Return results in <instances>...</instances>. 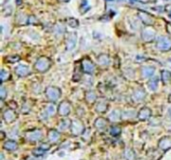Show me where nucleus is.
<instances>
[{"label":"nucleus","instance_id":"obj_1","mask_svg":"<svg viewBox=\"0 0 171 160\" xmlns=\"http://www.w3.org/2000/svg\"><path fill=\"white\" fill-rule=\"evenodd\" d=\"M51 66V60L48 57L42 56L37 59L36 63H35V69L39 72H45L47 71Z\"/></svg>","mask_w":171,"mask_h":160},{"label":"nucleus","instance_id":"obj_2","mask_svg":"<svg viewBox=\"0 0 171 160\" xmlns=\"http://www.w3.org/2000/svg\"><path fill=\"white\" fill-rule=\"evenodd\" d=\"M156 47L161 51H168L171 49V39L167 36H160L156 41Z\"/></svg>","mask_w":171,"mask_h":160},{"label":"nucleus","instance_id":"obj_3","mask_svg":"<svg viewBox=\"0 0 171 160\" xmlns=\"http://www.w3.org/2000/svg\"><path fill=\"white\" fill-rule=\"evenodd\" d=\"M155 35H156V31H155L154 28H152L150 26L145 27L141 32V38L145 42L152 41L155 38Z\"/></svg>","mask_w":171,"mask_h":160},{"label":"nucleus","instance_id":"obj_4","mask_svg":"<svg viewBox=\"0 0 171 160\" xmlns=\"http://www.w3.org/2000/svg\"><path fill=\"white\" fill-rule=\"evenodd\" d=\"M77 43V34L75 32H70L66 35V49L72 50L76 46Z\"/></svg>","mask_w":171,"mask_h":160},{"label":"nucleus","instance_id":"obj_5","mask_svg":"<svg viewBox=\"0 0 171 160\" xmlns=\"http://www.w3.org/2000/svg\"><path fill=\"white\" fill-rule=\"evenodd\" d=\"M138 17L140 18V20L145 25H147V26H151V25L154 23L153 17H152L149 13H147V12H145V11L139 10L138 11Z\"/></svg>","mask_w":171,"mask_h":160},{"label":"nucleus","instance_id":"obj_6","mask_svg":"<svg viewBox=\"0 0 171 160\" xmlns=\"http://www.w3.org/2000/svg\"><path fill=\"white\" fill-rule=\"evenodd\" d=\"M82 64V69L83 71L85 72V73H89L91 74L93 73V71H94V64H93V62L90 60L89 58H84L81 62Z\"/></svg>","mask_w":171,"mask_h":160},{"label":"nucleus","instance_id":"obj_7","mask_svg":"<svg viewBox=\"0 0 171 160\" xmlns=\"http://www.w3.org/2000/svg\"><path fill=\"white\" fill-rule=\"evenodd\" d=\"M29 21V17L26 16V14H24L23 12H19L16 17H15V22L18 25H25L28 23Z\"/></svg>","mask_w":171,"mask_h":160},{"label":"nucleus","instance_id":"obj_8","mask_svg":"<svg viewBox=\"0 0 171 160\" xmlns=\"http://www.w3.org/2000/svg\"><path fill=\"white\" fill-rule=\"evenodd\" d=\"M46 94H47L48 98H50L52 100H55V99L58 98L59 95H60V91H59V89L55 88V87H50V88L47 89Z\"/></svg>","mask_w":171,"mask_h":160},{"label":"nucleus","instance_id":"obj_9","mask_svg":"<svg viewBox=\"0 0 171 160\" xmlns=\"http://www.w3.org/2000/svg\"><path fill=\"white\" fill-rule=\"evenodd\" d=\"M15 71H16V73L19 76H26L29 73V68L26 65H18L16 69H15Z\"/></svg>","mask_w":171,"mask_h":160},{"label":"nucleus","instance_id":"obj_10","mask_svg":"<svg viewBox=\"0 0 171 160\" xmlns=\"http://www.w3.org/2000/svg\"><path fill=\"white\" fill-rule=\"evenodd\" d=\"M97 62L99 65H101V66H107L110 62V58L108 57V55H106V54H101L98 56Z\"/></svg>","mask_w":171,"mask_h":160},{"label":"nucleus","instance_id":"obj_11","mask_svg":"<svg viewBox=\"0 0 171 160\" xmlns=\"http://www.w3.org/2000/svg\"><path fill=\"white\" fill-rule=\"evenodd\" d=\"M154 73V68L150 66H146L144 68H142V74L144 77H149L151 75H153Z\"/></svg>","mask_w":171,"mask_h":160},{"label":"nucleus","instance_id":"obj_12","mask_svg":"<svg viewBox=\"0 0 171 160\" xmlns=\"http://www.w3.org/2000/svg\"><path fill=\"white\" fill-rule=\"evenodd\" d=\"M65 32V26L63 24L61 23H58L56 24V26H55V33L57 34V35H60V34H63Z\"/></svg>","mask_w":171,"mask_h":160},{"label":"nucleus","instance_id":"obj_13","mask_svg":"<svg viewBox=\"0 0 171 160\" xmlns=\"http://www.w3.org/2000/svg\"><path fill=\"white\" fill-rule=\"evenodd\" d=\"M67 24L69 25L70 27H73V28H76L78 27V20H76L75 18H68L67 19Z\"/></svg>","mask_w":171,"mask_h":160},{"label":"nucleus","instance_id":"obj_14","mask_svg":"<svg viewBox=\"0 0 171 160\" xmlns=\"http://www.w3.org/2000/svg\"><path fill=\"white\" fill-rule=\"evenodd\" d=\"M20 60V57L18 55H11V56H8L7 58V61L10 62V63H15L16 61H19Z\"/></svg>","mask_w":171,"mask_h":160},{"label":"nucleus","instance_id":"obj_15","mask_svg":"<svg viewBox=\"0 0 171 160\" xmlns=\"http://www.w3.org/2000/svg\"><path fill=\"white\" fill-rule=\"evenodd\" d=\"M171 77V72L169 71H162V79L164 82H166L167 80H169V78Z\"/></svg>","mask_w":171,"mask_h":160},{"label":"nucleus","instance_id":"obj_16","mask_svg":"<svg viewBox=\"0 0 171 160\" xmlns=\"http://www.w3.org/2000/svg\"><path fill=\"white\" fill-rule=\"evenodd\" d=\"M1 77H2V81H5L6 79H8V78H9V72H7L6 70H2Z\"/></svg>","mask_w":171,"mask_h":160},{"label":"nucleus","instance_id":"obj_17","mask_svg":"<svg viewBox=\"0 0 171 160\" xmlns=\"http://www.w3.org/2000/svg\"><path fill=\"white\" fill-rule=\"evenodd\" d=\"M37 22V19L35 18V16H30L29 17V21H28V23H32V24H34V23H36Z\"/></svg>","mask_w":171,"mask_h":160},{"label":"nucleus","instance_id":"obj_18","mask_svg":"<svg viewBox=\"0 0 171 160\" xmlns=\"http://www.w3.org/2000/svg\"><path fill=\"white\" fill-rule=\"evenodd\" d=\"M156 83H157V80H154L153 83H152V82L149 83V86H150V87H153V89H155V87H156V85H155V84H156Z\"/></svg>","mask_w":171,"mask_h":160},{"label":"nucleus","instance_id":"obj_19","mask_svg":"<svg viewBox=\"0 0 171 160\" xmlns=\"http://www.w3.org/2000/svg\"><path fill=\"white\" fill-rule=\"evenodd\" d=\"M167 30H168V32L171 34V24H167Z\"/></svg>","mask_w":171,"mask_h":160},{"label":"nucleus","instance_id":"obj_20","mask_svg":"<svg viewBox=\"0 0 171 160\" xmlns=\"http://www.w3.org/2000/svg\"><path fill=\"white\" fill-rule=\"evenodd\" d=\"M167 11H168L171 15V6H167Z\"/></svg>","mask_w":171,"mask_h":160},{"label":"nucleus","instance_id":"obj_21","mask_svg":"<svg viewBox=\"0 0 171 160\" xmlns=\"http://www.w3.org/2000/svg\"><path fill=\"white\" fill-rule=\"evenodd\" d=\"M58 1H60V2H69L70 0H58Z\"/></svg>","mask_w":171,"mask_h":160},{"label":"nucleus","instance_id":"obj_22","mask_svg":"<svg viewBox=\"0 0 171 160\" xmlns=\"http://www.w3.org/2000/svg\"><path fill=\"white\" fill-rule=\"evenodd\" d=\"M165 1H170L171 2V0H165Z\"/></svg>","mask_w":171,"mask_h":160},{"label":"nucleus","instance_id":"obj_23","mask_svg":"<svg viewBox=\"0 0 171 160\" xmlns=\"http://www.w3.org/2000/svg\"><path fill=\"white\" fill-rule=\"evenodd\" d=\"M108 1H112V0H108Z\"/></svg>","mask_w":171,"mask_h":160}]
</instances>
